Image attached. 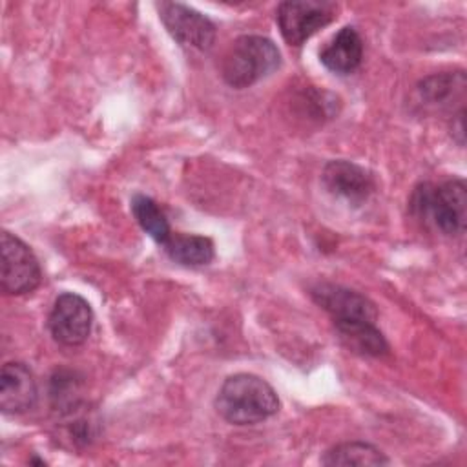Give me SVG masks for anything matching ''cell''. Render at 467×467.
<instances>
[{"label": "cell", "mask_w": 467, "mask_h": 467, "mask_svg": "<svg viewBox=\"0 0 467 467\" xmlns=\"http://www.w3.org/2000/svg\"><path fill=\"white\" fill-rule=\"evenodd\" d=\"M2 290L7 296H22L33 292L40 281L42 272L33 250L16 235L2 232Z\"/></svg>", "instance_id": "4"}, {"label": "cell", "mask_w": 467, "mask_h": 467, "mask_svg": "<svg viewBox=\"0 0 467 467\" xmlns=\"http://www.w3.org/2000/svg\"><path fill=\"white\" fill-rule=\"evenodd\" d=\"M166 255L184 266H202L208 265L213 255V241L204 235L195 234H170L166 243L162 244Z\"/></svg>", "instance_id": "13"}, {"label": "cell", "mask_w": 467, "mask_h": 467, "mask_svg": "<svg viewBox=\"0 0 467 467\" xmlns=\"http://www.w3.org/2000/svg\"><path fill=\"white\" fill-rule=\"evenodd\" d=\"M281 66L277 46L259 35H243L232 42L221 64V75L232 88H250Z\"/></svg>", "instance_id": "2"}, {"label": "cell", "mask_w": 467, "mask_h": 467, "mask_svg": "<svg viewBox=\"0 0 467 467\" xmlns=\"http://www.w3.org/2000/svg\"><path fill=\"white\" fill-rule=\"evenodd\" d=\"M323 465H387L389 458L374 445L365 441H345L328 449L323 458Z\"/></svg>", "instance_id": "14"}, {"label": "cell", "mask_w": 467, "mask_h": 467, "mask_svg": "<svg viewBox=\"0 0 467 467\" xmlns=\"http://www.w3.org/2000/svg\"><path fill=\"white\" fill-rule=\"evenodd\" d=\"M321 181L332 195L341 197L352 204L365 202L374 190L372 175L365 168L345 159L327 162Z\"/></svg>", "instance_id": "9"}, {"label": "cell", "mask_w": 467, "mask_h": 467, "mask_svg": "<svg viewBox=\"0 0 467 467\" xmlns=\"http://www.w3.org/2000/svg\"><path fill=\"white\" fill-rule=\"evenodd\" d=\"M334 328L341 343L359 356L379 358L389 352V343L385 336L372 321H343L334 323Z\"/></svg>", "instance_id": "12"}, {"label": "cell", "mask_w": 467, "mask_h": 467, "mask_svg": "<svg viewBox=\"0 0 467 467\" xmlns=\"http://www.w3.org/2000/svg\"><path fill=\"white\" fill-rule=\"evenodd\" d=\"M131 213L139 226L159 244H164L170 237V223L161 210V206L148 195H133L131 199Z\"/></svg>", "instance_id": "15"}, {"label": "cell", "mask_w": 467, "mask_h": 467, "mask_svg": "<svg viewBox=\"0 0 467 467\" xmlns=\"http://www.w3.org/2000/svg\"><path fill=\"white\" fill-rule=\"evenodd\" d=\"M93 327V310L89 303L73 292L60 294L47 317V328L53 339L66 347L82 345Z\"/></svg>", "instance_id": "7"}, {"label": "cell", "mask_w": 467, "mask_h": 467, "mask_svg": "<svg viewBox=\"0 0 467 467\" xmlns=\"http://www.w3.org/2000/svg\"><path fill=\"white\" fill-rule=\"evenodd\" d=\"M38 390L33 372L20 361H9L0 372V409L4 414H22L36 405Z\"/></svg>", "instance_id": "10"}, {"label": "cell", "mask_w": 467, "mask_h": 467, "mask_svg": "<svg viewBox=\"0 0 467 467\" xmlns=\"http://www.w3.org/2000/svg\"><path fill=\"white\" fill-rule=\"evenodd\" d=\"M412 208L431 219L445 235H460L467 221V188L462 179H451L438 186L423 184L414 192Z\"/></svg>", "instance_id": "3"}, {"label": "cell", "mask_w": 467, "mask_h": 467, "mask_svg": "<svg viewBox=\"0 0 467 467\" xmlns=\"http://www.w3.org/2000/svg\"><path fill=\"white\" fill-rule=\"evenodd\" d=\"M336 16V5L319 0H288L277 7V26L290 46H301Z\"/></svg>", "instance_id": "5"}, {"label": "cell", "mask_w": 467, "mask_h": 467, "mask_svg": "<svg viewBox=\"0 0 467 467\" xmlns=\"http://www.w3.org/2000/svg\"><path fill=\"white\" fill-rule=\"evenodd\" d=\"M157 9L161 22L179 46L193 51H208L212 47L215 26L208 16L179 2H161Z\"/></svg>", "instance_id": "6"}, {"label": "cell", "mask_w": 467, "mask_h": 467, "mask_svg": "<svg viewBox=\"0 0 467 467\" xmlns=\"http://www.w3.org/2000/svg\"><path fill=\"white\" fill-rule=\"evenodd\" d=\"M463 88H465V77L462 71H458V73H443V75L427 77L420 84L418 93L425 104L445 106L451 99L462 95Z\"/></svg>", "instance_id": "16"}, {"label": "cell", "mask_w": 467, "mask_h": 467, "mask_svg": "<svg viewBox=\"0 0 467 467\" xmlns=\"http://www.w3.org/2000/svg\"><path fill=\"white\" fill-rule=\"evenodd\" d=\"M312 299L319 305L334 323L343 321H372L378 319V310L374 303L365 297L363 294L332 285V283H319L310 290Z\"/></svg>", "instance_id": "8"}, {"label": "cell", "mask_w": 467, "mask_h": 467, "mask_svg": "<svg viewBox=\"0 0 467 467\" xmlns=\"http://www.w3.org/2000/svg\"><path fill=\"white\" fill-rule=\"evenodd\" d=\"M363 58V40L356 27H341L332 40L319 51L321 64L337 75H348L356 71Z\"/></svg>", "instance_id": "11"}, {"label": "cell", "mask_w": 467, "mask_h": 467, "mask_svg": "<svg viewBox=\"0 0 467 467\" xmlns=\"http://www.w3.org/2000/svg\"><path fill=\"white\" fill-rule=\"evenodd\" d=\"M215 410L228 423L254 425L279 410V396L263 378L239 372L221 385L215 396Z\"/></svg>", "instance_id": "1"}]
</instances>
